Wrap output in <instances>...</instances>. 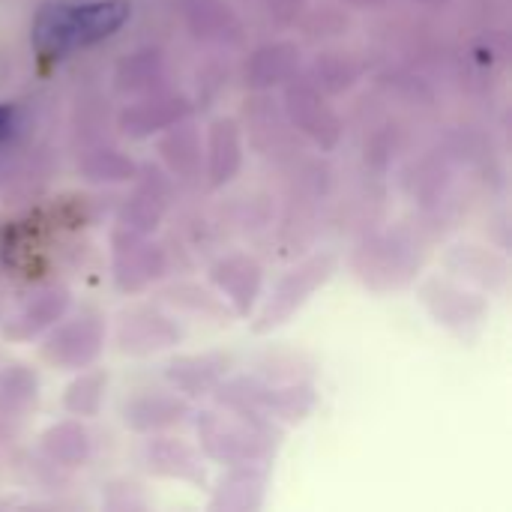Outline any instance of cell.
Here are the masks:
<instances>
[{
  "label": "cell",
  "mask_w": 512,
  "mask_h": 512,
  "mask_svg": "<svg viewBox=\"0 0 512 512\" xmlns=\"http://www.w3.org/2000/svg\"><path fill=\"white\" fill-rule=\"evenodd\" d=\"M126 18V0H60L36 15L33 48L42 57L57 60L111 36L126 24Z\"/></svg>",
  "instance_id": "1"
},
{
  "label": "cell",
  "mask_w": 512,
  "mask_h": 512,
  "mask_svg": "<svg viewBox=\"0 0 512 512\" xmlns=\"http://www.w3.org/2000/svg\"><path fill=\"white\" fill-rule=\"evenodd\" d=\"M12 120H15V111H12V108H6V105H0V138H9V132H12Z\"/></svg>",
  "instance_id": "2"
}]
</instances>
